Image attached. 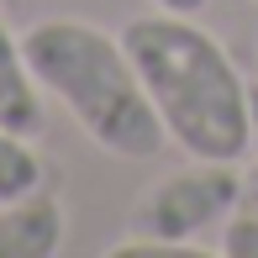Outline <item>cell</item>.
<instances>
[{
	"label": "cell",
	"mask_w": 258,
	"mask_h": 258,
	"mask_svg": "<svg viewBox=\"0 0 258 258\" xmlns=\"http://www.w3.org/2000/svg\"><path fill=\"white\" fill-rule=\"evenodd\" d=\"M121 42L153 111L163 116V132L190 158L237 163L253 148L248 79L206 27H195V16H174V11L137 16L126 21Z\"/></svg>",
	"instance_id": "1"
},
{
	"label": "cell",
	"mask_w": 258,
	"mask_h": 258,
	"mask_svg": "<svg viewBox=\"0 0 258 258\" xmlns=\"http://www.w3.org/2000/svg\"><path fill=\"white\" fill-rule=\"evenodd\" d=\"M21 48H27V63L42 79V90L58 105H69L74 126L95 148L116 158L163 153V143H169L163 116L153 111L121 37L74 16H53L21 32Z\"/></svg>",
	"instance_id": "2"
},
{
	"label": "cell",
	"mask_w": 258,
	"mask_h": 258,
	"mask_svg": "<svg viewBox=\"0 0 258 258\" xmlns=\"http://www.w3.org/2000/svg\"><path fill=\"white\" fill-rule=\"evenodd\" d=\"M237 206H242V174L232 169V163L195 158L190 169H179V174H169V179H158V184L143 190V201L132 211V232L190 242V237H201V232L221 227Z\"/></svg>",
	"instance_id": "3"
},
{
	"label": "cell",
	"mask_w": 258,
	"mask_h": 258,
	"mask_svg": "<svg viewBox=\"0 0 258 258\" xmlns=\"http://www.w3.org/2000/svg\"><path fill=\"white\" fill-rule=\"evenodd\" d=\"M63 201L53 190H32L0 206V258H53L63 248Z\"/></svg>",
	"instance_id": "4"
},
{
	"label": "cell",
	"mask_w": 258,
	"mask_h": 258,
	"mask_svg": "<svg viewBox=\"0 0 258 258\" xmlns=\"http://www.w3.org/2000/svg\"><path fill=\"white\" fill-rule=\"evenodd\" d=\"M0 126L21 137H42L48 105H42V79L32 74L21 37L0 21Z\"/></svg>",
	"instance_id": "5"
},
{
	"label": "cell",
	"mask_w": 258,
	"mask_h": 258,
	"mask_svg": "<svg viewBox=\"0 0 258 258\" xmlns=\"http://www.w3.org/2000/svg\"><path fill=\"white\" fill-rule=\"evenodd\" d=\"M32 190H42V153L32 148V137L0 126V206Z\"/></svg>",
	"instance_id": "6"
},
{
	"label": "cell",
	"mask_w": 258,
	"mask_h": 258,
	"mask_svg": "<svg viewBox=\"0 0 258 258\" xmlns=\"http://www.w3.org/2000/svg\"><path fill=\"white\" fill-rule=\"evenodd\" d=\"M221 253L227 258H258V211H232L221 221Z\"/></svg>",
	"instance_id": "7"
},
{
	"label": "cell",
	"mask_w": 258,
	"mask_h": 258,
	"mask_svg": "<svg viewBox=\"0 0 258 258\" xmlns=\"http://www.w3.org/2000/svg\"><path fill=\"white\" fill-rule=\"evenodd\" d=\"M111 258H201V248H190V242H169V237H126L116 242Z\"/></svg>",
	"instance_id": "8"
},
{
	"label": "cell",
	"mask_w": 258,
	"mask_h": 258,
	"mask_svg": "<svg viewBox=\"0 0 258 258\" xmlns=\"http://www.w3.org/2000/svg\"><path fill=\"white\" fill-rule=\"evenodd\" d=\"M153 6H158V11H174V16H201L211 0H153Z\"/></svg>",
	"instance_id": "9"
},
{
	"label": "cell",
	"mask_w": 258,
	"mask_h": 258,
	"mask_svg": "<svg viewBox=\"0 0 258 258\" xmlns=\"http://www.w3.org/2000/svg\"><path fill=\"white\" fill-rule=\"evenodd\" d=\"M242 206H248V211H258V158H253V169L242 174Z\"/></svg>",
	"instance_id": "10"
},
{
	"label": "cell",
	"mask_w": 258,
	"mask_h": 258,
	"mask_svg": "<svg viewBox=\"0 0 258 258\" xmlns=\"http://www.w3.org/2000/svg\"><path fill=\"white\" fill-rule=\"evenodd\" d=\"M248 126H253V143H258V79L248 85Z\"/></svg>",
	"instance_id": "11"
},
{
	"label": "cell",
	"mask_w": 258,
	"mask_h": 258,
	"mask_svg": "<svg viewBox=\"0 0 258 258\" xmlns=\"http://www.w3.org/2000/svg\"><path fill=\"white\" fill-rule=\"evenodd\" d=\"M0 6H16V0H0Z\"/></svg>",
	"instance_id": "12"
}]
</instances>
